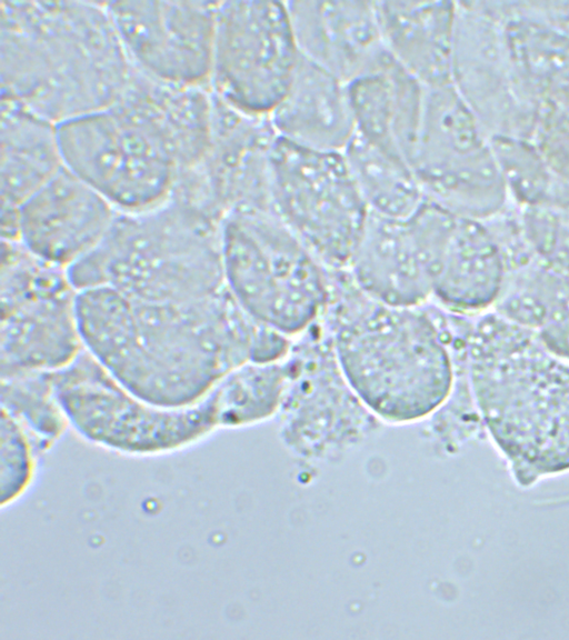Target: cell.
I'll list each match as a JSON object with an SVG mask.
<instances>
[{
    "label": "cell",
    "instance_id": "obj_2",
    "mask_svg": "<svg viewBox=\"0 0 569 640\" xmlns=\"http://www.w3.org/2000/svg\"><path fill=\"white\" fill-rule=\"evenodd\" d=\"M63 166L119 211L166 201L201 161L208 123L187 90L133 66L109 107L56 124Z\"/></svg>",
    "mask_w": 569,
    "mask_h": 640
},
{
    "label": "cell",
    "instance_id": "obj_20",
    "mask_svg": "<svg viewBox=\"0 0 569 640\" xmlns=\"http://www.w3.org/2000/svg\"><path fill=\"white\" fill-rule=\"evenodd\" d=\"M347 269L358 287L381 303L417 308L431 298L407 220L369 211Z\"/></svg>",
    "mask_w": 569,
    "mask_h": 640
},
{
    "label": "cell",
    "instance_id": "obj_1",
    "mask_svg": "<svg viewBox=\"0 0 569 640\" xmlns=\"http://www.w3.org/2000/svg\"><path fill=\"white\" fill-rule=\"evenodd\" d=\"M76 317L83 349L133 396L166 408L199 402L251 361L260 323L227 287L187 302L89 288L77 291Z\"/></svg>",
    "mask_w": 569,
    "mask_h": 640
},
{
    "label": "cell",
    "instance_id": "obj_26",
    "mask_svg": "<svg viewBox=\"0 0 569 640\" xmlns=\"http://www.w3.org/2000/svg\"><path fill=\"white\" fill-rule=\"evenodd\" d=\"M37 452L21 427L1 411V506L16 501L29 487Z\"/></svg>",
    "mask_w": 569,
    "mask_h": 640
},
{
    "label": "cell",
    "instance_id": "obj_5",
    "mask_svg": "<svg viewBox=\"0 0 569 640\" xmlns=\"http://www.w3.org/2000/svg\"><path fill=\"white\" fill-rule=\"evenodd\" d=\"M472 391L518 482L569 469V366L511 320L488 316L468 348Z\"/></svg>",
    "mask_w": 569,
    "mask_h": 640
},
{
    "label": "cell",
    "instance_id": "obj_7",
    "mask_svg": "<svg viewBox=\"0 0 569 640\" xmlns=\"http://www.w3.org/2000/svg\"><path fill=\"white\" fill-rule=\"evenodd\" d=\"M221 249L226 286L250 318L289 337L318 321L328 296L327 267L274 212L227 216Z\"/></svg>",
    "mask_w": 569,
    "mask_h": 640
},
{
    "label": "cell",
    "instance_id": "obj_6",
    "mask_svg": "<svg viewBox=\"0 0 569 640\" xmlns=\"http://www.w3.org/2000/svg\"><path fill=\"white\" fill-rule=\"evenodd\" d=\"M79 291L104 287L149 302H187L226 286L221 223L168 198L117 212L99 243L67 269Z\"/></svg>",
    "mask_w": 569,
    "mask_h": 640
},
{
    "label": "cell",
    "instance_id": "obj_14",
    "mask_svg": "<svg viewBox=\"0 0 569 640\" xmlns=\"http://www.w3.org/2000/svg\"><path fill=\"white\" fill-rule=\"evenodd\" d=\"M133 66L159 80L208 84L219 2H103Z\"/></svg>",
    "mask_w": 569,
    "mask_h": 640
},
{
    "label": "cell",
    "instance_id": "obj_13",
    "mask_svg": "<svg viewBox=\"0 0 569 640\" xmlns=\"http://www.w3.org/2000/svg\"><path fill=\"white\" fill-rule=\"evenodd\" d=\"M477 124L452 84L426 88L410 159L427 200L472 219L493 213L502 200Z\"/></svg>",
    "mask_w": 569,
    "mask_h": 640
},
{
    "label": "cell",
    "instance_id": "obj_28",
    "mask_svg": "<svg viewBox=\"0 0 569 640\" xmlns=\"http://www.w3.org/2000/svg\"><path fill=\"white\" fill-rule=\"evenodd\" d=\"M539 328L542 344L555 356L569 359V292L548 310Z\"/></svg>",
    "mask_w": 569,
    "mask_h": 640
},
{
    "label": "cell",
    "instance_id": "obj_10",
    "mask_svg": "<svg viewBox=\"0 0 569 640\" xmlns=\"http://www.w3.org/2000/svg\"><path fill=\"white\" fill-rule=\"evenodd\" d=\"M271 206L327 268H348L369 216L342 152L309 149L277 137Z\"/></svg>",
    "mask_w": 569,
    "mask_h": 640
},
{
    "label": "cell",
    "instance_id": "obj_24",
    "mask_svg": "<svg viewBox=\"0 0 569 640\" xmlns=\"http://www.w3.org/2000/svg\"><path fill=\"white\" fill-rule=\"evenodd\" d=\"M288 382L286 359L279 362H246L230 371L212 390L220 428L241 427L272 416Z\"/></svg>",
    "mask_w": 569,
    "mask_h": 640
},
{
    "label": "cell",
    "instance_id": "obj_9",
    "mask_svg": "<svg viewBox=\"0 0 569 640\" xmlns=\"http://www.w3.org/2000/svg\"><path fill=\"white\" fill-rule=\"evenodd\" d=\"M67 269L1 241V378L57 371L83 350Z\"/></svg>",
    "mask_w": 569,
    "mask_h": 640
},
{
    "label": "cell",
    "instance_id": "obj_22",
    "mask_svg": "<svg viewBox=\"0 0 569 640\" xmlns=\"http://www.w3.org/2000/svg\"><path fill=\"white\" fill-rule=\"evenodd\" d=\"M63 166L56 124L1 99V211H14Z\"/></svg>",
    "mask_w": 569,
    "mask_h": 640
},
{
    "label": "cell",
    "instance_id": "obj_27",
    "mask_svg": "<svg viewBox=\"0 0 569 640\" xmlns=\"http://www.w3.org/2000/svg\"><path fill=\"white\" fill-rule=\"evenodd\" d=\"M528 213L538 252L556 272L569 278V203L535 206Z\"/></svg>",
    "mask_w": 569,
    "mask_h": 640
},
{
    "label": "cell",
    "instance_id": "obj_3",
    "mask_svg": "<svg viewBox=\"0 0 569 640\" xmlns=\"http://www.w3.org/2000/svg\"><path fill=\"white\" fill-rule=\"evenodd\" d=\"M132 68L103 2L0 1L1 99L58 124L111 106Z\"/></svg>",
    "mask_w": 569,
    "mask_h": 640
},
{
    "label": "cell",
    "instance_id": "obj_12",
    "mask_svg": "<svg viewBox=\"0 0 569 640\" xmlns=\"http://www.w3.org/2000/svg\"><path fill=\"white\" fill-rule=\"evenodd\" d=\"M277 134L269 116L240 111L212 90L210 139L200 163L170 197L218 223L236 212L272 211L271 157Z\"/></svg>",
    "mask_w": 569,
    "mask_h": 640
},
{
    "label": "cell",
    "instance_id": "obj_4",
    "mask_svg": "<svg viewBox=\"0 0 569 640\" xmlns=\"http://www.w3.org/2000/svg\"><path fill=\"white\" fill-rule=\"evenodd\" d=\"M328 296L318 319L360 401L392 423L427 418L449 397L453 361L428 303L393 307L367 296L347 268H327Z\"/></svg>",
    "mask_w": 569,
    "mask_h": 640
},
{
    "label": "cell",
    "instance_id": "obj_18",
    "mask_svg": "<svg viewBox=\"0 0 569 640\" xmlns=\"http://www.w3.org/2000/svg\"><path fill=\"white\" fill-rule=\"evenodd\" d=\"M347 93L355 134L410 163L426 88L387 53L372 70L348 82Z\"/></svg>",
    "mask_w": 569,
    "mask_h": 640
},
{
    "label": "cell",
    "instance_id": "obj_21",
    "mask_svg": "<svg viewBox=\"0 0 569 640\" xmlns=\"http://www.w3.org/2000/svg\"><path fill=\"white\" fill-rule=\"evenodd\" d=\"M387 52L425 88L451 83L456 8L451 2H375Z\"/></svg>",
    "mask_w": 569,
    "mask_h": 640
},
{
    "label": "cell",
    "instance_id": "obj_23",
    "mask_svg": "<svg viewBox=\"0 0 569 640\" xmlns=\"http://www.w3.org/2000/svg\"><path fill=\"white\" fill-rule=\"evenodd\" d=\"M342 153L369 211L407 220L425 202V193L410 163L398 154L357 134Z\"/></svg>",
    "mask_w": 569,
    "mask_h": 640
},
{
    "label": "cell",
    "instance_id": "obj_8",
    "mask_svg": "<svg viewBox=\"0 0 569 640\" xmlns=\"http://www.w3.org/2000/svg\"><path fill=\"white\" fill-rule=\"evenodd\" d=\"M54 397L69 426L83 439L131 456L174 452L220 428L212 391L182 408L148 403L124 389L84 349L51 371Z\"/></svg>",
    "mask_w": 569,
    "mask_h": 640
},
{
    "label": "cell",
    "instance_id": "obj_25",
    "mask_svg": "<svg viewBox=\"0 0 569 640\" xmlns=\"http://www.w3.org/2000/svg\"><path fill=\"white\" fill-rule=\"evenodd\" d=\"M50 372L1 378V411L21 427L37 454L48 450L69 426L54 397Z\"/></svg>",
    "mask_w": 569,
    "mask_h": 640
},
{
    "label": "cell",
    "instance_id": "obj_11",
    "mask_svg": "<svg viewBox=\"0 0 569 640\" xmlns=\"http://www.w3.org/2000/svg\"><path fill=\"white\" fill-rule=\"evenodd\" d=\"M299 59L286 2H219L210 87L223 101L269 116Z\"/></svg>",
    "mask_w": 569,
    "mask_h": 640
},
{
    "label": "cell",
    "instance_id": "obj_17",
    "mask_svg": "<svg viewBox=\"0 0 569 640\" xmlns=\"http://www.w3.org/2000/svg\"><path fill=\"white\" fill-rule=\"evenodd\" d=\"M300 54L346 84L387 56L375 2H286Z\"/></svg>",
    "mask_w": 569,
    "mask_h": 640
},
{
    "label": "cell",
    "instance_id": "obj_19",
    "mask_svg": "<svg viewBox=\"0 0 569 640\" xmlns=\"http://www.w3.org/2000/svg\"><path fill=\"white\" fill-rule=\"evenodd\" d=\"M269 118L278 138L315 150L342 152L355 134L347 84L301 54Z\"/></svg>",
    "mask_w": 569,
    "mask_h": 640
},
{
    "label": "cell",
    "instance_id": "obj_15",
    "mask_svg": "<svg viewBox=\"0 0 569 640\" xmlns=\"http://www.w3.org/2000/svg\"><path fill=\"white\" fill-rule=\"evenodd\" d=\"M431 297L456 311L491 304L503 282V266L489 232L477 219L430 201L407 219Z\"/></svg>",
    "mask_w": 569,
    "mask_h": 640
},
{
    "label": "cell",
    "instance_id": "obj_16",
    "mask_svg": "<svg viewBox=\"0 0 569 640\" xmlns=\"http://www.w3.org/2000/svg\"><path fill=\"white\" fill-rule=\"evenodd\" d=\"M117 212L62 166L18 207L17 241L36 257L68 269L99 243Z\"/></svg>",
    "mask_w": 569,
    "mask_h": 640
}]
</instances>
